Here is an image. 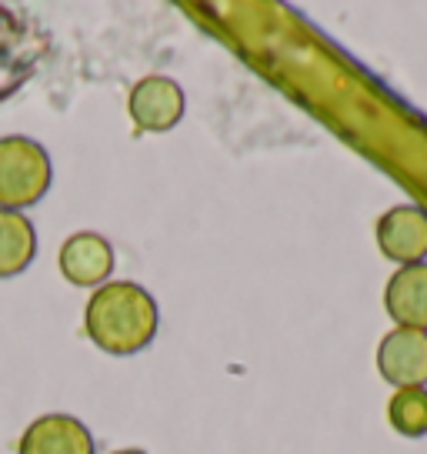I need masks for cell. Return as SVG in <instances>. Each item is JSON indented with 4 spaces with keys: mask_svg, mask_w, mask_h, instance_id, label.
I'll list each match as a JSON object with an SVG mask.
<instances>
[{
    "mask_svg": "<svg viewBox=\"0 0 427 454\" xmlns=\"http://www.w3.org/2000/svg\"><path fill=\"white\" fill-rule=\"evenodd\" d=\"M157 325H160L157 301L134 281L100 284L94 298L87 301V338L107 355L128 357L144 351L154 340Z\"/></svg>",
    "mask_w": 427,
    "mask_h": 454,
    "instance_id": "6da1fadb",
    "label": "cell"
},
{
    "mask_svg": "<svg viewBox=\"0 0 427 454\" xmlns=\"http://www.w3.org/2000/svg\"><path fill=\"white\" fill-rule=\"evenodd\" d=\"M50 191V157L30 137H0V211H24Z\"/></svg>",
    "mask_w": 427,
    "mask_h": 454,
    "instance_id": "7a4b0ae2",
    "label": "cell"
},
{
    "mask_svg": "<svg viewBox=\"0 0 427 454\" xmlns=\"http://www.w3.org/2000/svg\"><path fill=\"white\" fill-rule=\"evenodd\" d=\"M377 371L394 387H427V331H387L377 344Z\"/></svg>",
    "mask_w": 427,
    "mask_h": 454,
    "instance_id": "3957f363",
    "label": "cell"
},
{
    "mask_svg": "<svg viewBox=\"0 0 427 454\" xmlns=\"http://www.w3.org/2000/svg\"><path fill=\"white\" fill-rule=\"evenodd\" d=\"M381 254L398 261L400 268L421 264L427 257V211L417 204H398L377 221Z\"/></svg>",
    "mask_w": 427,
    "mask_h": 454,
    "instance_id": "277c9868",
    "label": "cell"
},
{
    "mask_svg": "<svg viewBox=\"0 0 427 454\" xmlns=\"http://www.w3.org/2000/svg\"><path fill=\"white\" fill-rule=\"evenodd\" d=\"M130 117L141 130H171L181 124L184 117V90L171 77H144L137 87L130 90Z\"/></svg>",
    "mask_w": 427,
    "mask_h": 454,
    "instance_id": "5b68a950",
    "label": "cell"
},
{
    "mask_svg": "<svg viewBox=\"0 0 427 454\" xmlns=\"http://www.w3.org/2000/svg\"><path fill=\"white\" fill-rule=\"evenodd\" d=\"M17 454H94V434L71 414H43L24 431Z\"/></svg>",
    "mask_w": 427,
    "mask_h": 454,
    "instance_id": "8992f818",
    "label": "cell"
},
{
    "mask_svg": "<svg viewBox=\"0 0 427 454\" xmlns=\"http://www.w3.org/2000/svg\"><path fill=\"white\" fill-rule=\"evenodd\" d=\"M114 270V247L94 231H77L60 247V274L77 287L104 284Z\"/></svg>",
    "mask_w": 427,
    "mask_h": 454,
    "instance_id": "52a82bcc",
    "label": "cell"
},
{
    "mask_svg": "<svg viewBox=\"0 0 427 454\" xmlns=\"http://www.w3.org/2000/svg\"><path fill=\"white\" fill-rule=\"evenodd\" d=\"M387 314L398 321V327L427 331V261L408 264L391 274L384 291Z\"/></svg>",
    "mask_w": 427,
    "mask_h": 454,
    "instance_id": "ba28073f",
    "label": "cell"
},
{
    "mask_svg": "<svg viewBox=\"0 0 427 454\" xmlns=\"http://www.w3.org/2000/svg\"><path fill=\"white\" fill-rule=\"evenodd\" d=\"M37 254L34 224L20 211H0V278H14L30 268Z\"/></svg>",
    "mask_w": 427,
    "mask_h": 454,
    "instance_id": "9c48e42d",
    "label": "cell"
},
{
    "mask_svg": "<svg viewBox=\"0 0 427 454\" xmlns=\"http://www.w3.org/2000/svg\"><path fill=\"white\" fill-rule=\"evenodd\" d=\"M387 421L404 438L427 434V387H398L387 401Z\"/></svg>",
    "mask_w": 427,
    "mask_h": 454,
    "instance_id": "30bf717a",
    "label": "cell"
},
{
    "mask_svg": "<svg viewBox=\"0 0 427 454\" xmlns=\"http://www.w3.org/2000/svg\"><path fill=\"white\" fill-rule=\"evenodd\" d=\"M114 454H144V451H137V448H124V451H114Z\"/></svg>",
    "mask_w": 427,
    "mask_h": 454,
    "instance_id": "8fae6325",
    "label": "cell"
}]
</instances>
